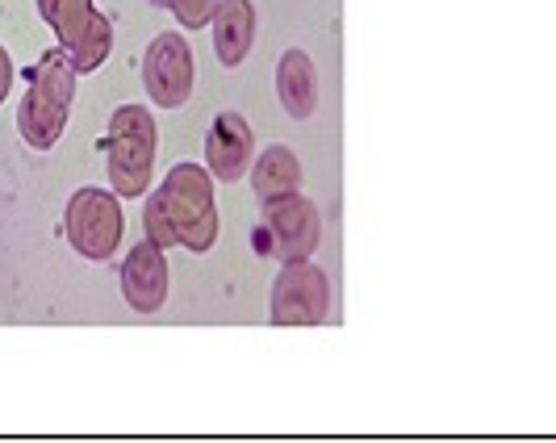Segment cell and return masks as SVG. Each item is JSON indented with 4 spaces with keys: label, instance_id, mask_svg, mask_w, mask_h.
I'll return each mask as SVG.
<instances>
[{
    "label": "cell",
    "instance_id": "cell-1",
    "mask_svg": "<svg viewBox=\"0 0 556 443\" xmlns=\"http://www.w3.org/2000/svg\"><path fill=\"white\" fill-rule=\"evenodd\" d=\"M147 239L160 248L210 251L218 243V205H214V172L201 164H176L164 185L147 197Z\"/></svg>",
    "mask_w": 556,
    "mask_h": 443
},
{
    "label": "cell",
    "instance_id": "cell-2",
    "mask_svg": "<svg viewBox=\"0 0 556 443\" xmlns=\"http://www.w3.org/2000/svg\"><path fill=\"white\" fill-rule=\"evenodd\" d=\"M76 63L72 55L55 47L38 59L34 67V80H29V92L17 110V130L26 147L34 151H51L63 130H67V117H72V101H76Z\"/></svg>",
    "mask_w": 556,
    "mask_h": 443
},
{
    "label": "cell",
    "instance_id": "cell-3",
    "mask_svg": "<svg viewBox=\"0 0 556 443\" xmlns=\"http://www.w3.org/2000/svg\"><path fill=\"white\" fill-rule=\"evenodd\" d=\"M105 160H110V189L117 197H142L155 167V117L142 105H122L110 117L105 135Z\"/></svg>",
    "mask_w": 556,
    "mask_h": 443
},
{
    "label": "cell",
    "instance_id": "cell-4",
    "mask_svg": "<svg viewBox=\"0 0 556 443\" xmlns=\"http://www.w3.org/2000/svg\"><path fill=\"white\" fill-rule=\"evenodd\" d=\"M38 13L59 34V47L72 55L80 76L113 55V26L92 0H38Z\"/></svg>",
    "mask_w": 556,
    "mask_h": 443
},
{
    "label": "cell",
    "instance_id": "cell-5",
    "mask_svg": "<svg viewBox=\"0 0 556 443\" xmlns=\"http://www.w3.org/2000/svg\"><path fill=\"white\" fill-rule=\"evenodd\" d=\"M63 235L76 255L92 260V264H105L117 255L122 243V205L117 193L105 189H80L72 193L67 210H63Z\"/></svg>",
    "mask_w": 556,
    "mask_h": 443
},
{
    "label": "cell",
    "instance_id": "cell-6",
    "mask_svg": "<svg viewBox=\"0 0 556 443\" xmlns=\"http://www.w3.org/2000/svg\"><path fill=\"white\" fill-rule=\"evenodd\" d=\"M331 314V280L309 260L285 264L273 280V322L277 327H318Z\"/></svg>",
    "mask_w": 556,
    "mask_h": 443
},
{
    "label": "cell",
    "instance_id": "cell-7",
    "mask_svg": "<svg viewBox=\"0 0 556 443\" xmlns=\"http://www.w3.org/2000/svg\"><path fill=\"white\" fill-rule=\"evenodd\" d=\"M193 47L185 34H160L142 55V84L160 110H180L193 97Z\"/></svg>",
    "mask_w": 556,
    "mask_h": 443
},
{
    "label": "cell",
    "instance_id": "cell-8",
    "mask_svg": "<svg viewBox=\"0 0 556 443\" xmlns=\"http://www.w3.org/2000/svg\"><path fill=\"white\" fill-rule=\"evenodd\" d=\"M264 230H268V251L277 255L280 264L309 260L314 248H318V239H323L318 210H314V201L302 193L264 201Z\"/></svg>",
    "mask_w": 556,
    "mask_h": 443
},
{
    "label": "cell",
    "instance_id": "cell-9",
    "mask_svg": "<svg viewBox=\"0 0 556 443\" xmlns=\"http://www.w3.org/2000/svg\"><path fill=\"white\" fill-rule=\"evenodd\" d=\"M255 164V139H251V126L243 113L223 110L214 117L210 135H205V167L214 172V180L235 185L243 180Z\"/></svg>",
    "mask_w": 556,
    "mask_h": 443
},
{
    "label": "cell",
    "instance_id": "cell-10",
    "mask_svg": "<svg viewBox=\"0 0 556 443\" xmlns=\"http://www.w3.org/2000/svg\"><path fill=\"white\" fill-rule=\"evenodd\" d=\"M167 255L160 243H139V248L126 251V260H122V298L130 309H139V314H155V309H164L167 302Z\"/></svg>",
    "mask_w": 556,
    "mask_h": 443
},
{
    "label": "cell",
    "instance_id": "cell-11",
    "mask_svg": "<svg viewBox=\"0 0 556 443\" xmlns=\"http://www.w3.org/2000/svg\"><path fill=\"white\" fill-rule=\"evenodd\" d=\"M277 97L293 122H306V117H314V110H318V72H314V59H309L302 47H293V51L280 55Z\"/></svg>",
    "mask_w": 556,
    "mask_h": 443
},
{
    "label": "cell",
    "instance_id": "cell-12",
    "mask_svg": "<svg viewBox=\"0 0 556 443\" xmlns=\"http://www.w3.org/2000/svg\"><path fill=\"white\" fill-rule=\"evenodd\" d=\"M210 26H214V51L223 59V67H239L251 55V42H255V9H251V0H223Z\"/></svg>",
    "mask_w": 556,
    "mask_h": 443
},
{
    "label": "cell",
    "instance_id": "cell-13",
    "mask_svg": "<svg viewBox=\"0 0 556 443\" xmlns=\"http://www.w3.org/2000/svg\"><path fill=\"white\" fill-rule=\"evenodd\" d=\"M251 189L260 197V205L264 201H277V197L302 193V164H298V155L289 147L260 151L255 164H251Z\"/></svg>",
    "mask_w": 556,
    "mask_h": 443
},
{
    "label": "cell",
    "instance_id": "cell-14",
    "mask_svg": "<svg viewBox=\"0 0 556 443\" xmlns=\"http://www.w3.org/2000/svg\"><path fill=\"white\" fill-rule=\"evenodd\" d=\"M9 88H13V59H9V51L0 47V101L9 97Z\"/></svg>",
    "mask_w": 556,
    "mask_h": 443
},
{
    "label": "cell",
    "instance_id": "cell-15",
    "mask_svg": "<svg viewBox=\"0 0 556 443\" xmlns=\"http://www.w3.org/2000/svg\"><path fill=\"white\" fill-rule=\"evenodd\" d=\"M151 4H155V9H176L180 0H151Z\"/></svg>",
    "mask_w": 556,
    "mask_h": 443
}]
</instances>
